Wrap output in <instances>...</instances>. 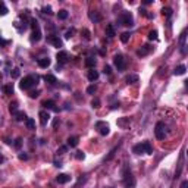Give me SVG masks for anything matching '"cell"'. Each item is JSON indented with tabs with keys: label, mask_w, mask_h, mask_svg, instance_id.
<instances>
[{
	"label": "cell",
	"mask_w": 188,
	"mask_h": 188,
	"mask_svg": "<svg viewBox=\"0 0 188 188\" xmlns=\"http://www.w3.org/2000/svg\"><path fill=\"white\" fill-rule=\"evenodd\" d=\"M132 151H134L135 155H143V153L151 155V153H153V147L150 144V141H143L140 144H135L134 147H132Z\"/></svg>",
	"instance_id": "cell-1"
},
{
	"label": "cell",
	"mask_w": 188,
	"mask_h": 188,
	"mask_svg": "<svg viewBox=\"0 0 188 188\" xmlns=\"http://www.w3.org/2000/svg\"><path fill=\"white\" fill-rule=\"evenodd\" d=\"M38 79H40L38 75H28V77H25L24 79L19 82L21 90H29L31 87L38 84Z\"/></svg>",
	"instance_id": "cell-2"
},
{
	"label": "cell",
	"mask_w": 188,
	"mask_h": 188,
	"mask_svg": "<svg viewBox=\"0 0 188 188\" xmlns=\"http://www.w3.org/2000/svg\"><path fill=\"white\" fill-rule=\"evenodd\" d=\"M119 24L124 25V27H132V25H134V18H132L131 12L124 10V12L119 15Z\"/></svg>",
	"instance_id": "cell-3"
},
{
	"label": "cell",
	"mask_w": 188,
	"mask_h": 188,
	"mask_svg": "<svg viewBox=\"0 0 188 188\" xmlns=\"http://www.w3.org/2000/svg\"><path fill=\"white\" fill-rule=\"evenodd\" d=\"M124 185H125V188H135V178L132 172L128 169L124 170Z\"/></svg>",
	"instance_id": "cell-4"
},
{
	"label": "cell",
	"mask_w": 188,
	"mask_h": 188,
	"mask_svg": "<svg viewBox=\"0 0 188 188\" xmlns=\"http://www.w3.org/2000/svg\"><path fill=\"white\" fill-rule=\"evenodd\" d=\"M155 134H156V138L157 140H165L166 137V125L163 122H157L155 126Z\"/></svg>",
	"instance_id": "cell-5"
},
{
	"label": "cell",
	"mask_w": 188,
	"mask_h": 188,
	"mask_svg": "<svg viewBox=\"0 0 188 188\" xmlns=\"http://www.w3.org/2000/svg\"><path fill=\"white\" fill-rule=\"evenodd\" d=\"M113 63H115V66L118 68V71H125L126 69L125 58H124L122 54H115V56H113Z\"/></svg>",
	"instance_id": "cell-6"
},
{
	"label": "cell",
	"mask_w": 188,
	"mask_h": 188,
	"mask_svg": "<svg viewBox=\"0 0 188 188\" xmlns=\"http://www.w3.org/2000/svg\"><path fill=\"white\" fill-rule=\"evenodd\" d=\"M96 128L99 130L100 135H107L109 132H110V128H109V125H107L106 122H103V121L96 122Z\"/></svg>",
	"instance_id": "cell-7"
},
{
	"label": "cell",
	"mask_w": 188,
	"mask_h": 188,
	"mask_svg": "<svg viewBox=\"0 0 188 188\" xmlns=\"http://www.w3.org/2000/svg\"><path fill=\"white\" fill-rule=\"evenodd\" d=\"M47 41L48 43H52L54 46V47H63V41L60 38H59L58 35H48L47 37Z\"/></svg>",
	"instance_id": "cell-8"
},
{
	"label": "cell",
	"mask_w": 188,
	"mask_h": 188,
	"mask_svg": "<svg viewBox=\"0 0 188 188\" xmlns=\"http://www.w3.org/2000/svg\"><path fill=\"white\" fill-rule=\"evenodd\" d=\"M56 59H58V63H66L68 60H69V54H68V52H65V50H60V52H58V54H56Z\"/></svg>",
	"instance_id": "cell-9"
},
{
	"label": "cell",
	"mask_w": 188,
	"mask_h": 188,
	"mask_svg": "<svg viewBox=\"0 0 188 188\" xmlns=\"http://www.w3.org/2000/svg\"><path fill=\"white\" fill-rule=\"evenodd\" d=\"M40 116V122H41V125H47L48 121H50V113L47 110H41L38 113Z\"/></svg>",
	"instance_id": "cell-10"
},
{
	"label": "cell",
	"mask_w": 188,
	"mask_h": 188,
	"mask_svg": "<svg viewBox=\"0 0 188 188\" xmlns=\"http://www.w3.org/2000/svg\"><path fill=\"white\" fill-rule=\"evenodd\" d=\"M151 52V47H150L149 44H144L143 47L140 48V50H137V56H140V58H143V56H147V54Z\"/></svg>",
	"instance_id": "cell-11"
},
{
	"label": "cell",
	"mask_w": 188,
	"mask_h": 188,
	"mask_svg": "<svg viewBox=\"0 0 188 188\" xmlns=\"http://www.w3.org/2000/svg\"><path fill=\"white\" fill-rule=\"evenodd\" d=\"M40 40H41V31L40 28H34L33 34H31V43H37Z\"/></svg>",
	"instance_id": "cell-12"
},
{
	"label": "cell",
	"mask_w": 188,
	"mask_h": 188,
	"mask_svg": "<svg viewBox=\"0 0 188 188\" xmlns=\"http://www.w3.org/2000/svg\"><path fill=\"white\" fill-rule=\"evenodd\" d=\"M88 18H90V21H93L94 24H97V22H100V21H101L100 13H99V12H94V10L88 12Z\"/></svg>",
	"instance_id": "cell-13"
},
{
	"label": "cell",
	"mask_w": 188,
	"mask_h": 188,
	"mask_svg": "<svg viewBox=\"0 0 188 188\" xmlns=\"http://www.w3.org/2000/svg\"><path fill=\"white\" fill-rule=\"evenodd\" d=\"M56 181H58L59 184H68L71 181V176L66 174H59L58 176H56Z\"/></svg>",
	"instance_id": "cell-14"
},
{
	"label": "cell",
	"mask_w": 188,
	"mask_h": 188,
	"mask_svg": "<svg viewBox=\"0 0 188 188\" xmlns=\"http://www.w3.org/2000/svg\"><path fill=\"white\" fill-rule=\"evenodd\" d=\"M99 71H96V69H91V71H88L87 74V78H88V81H96V79H99Z\"/></svg>",
	"instance_id": "cell-15"
},
{
	"label": "cell",
	"mask_w": 188,
	"mask_h": 188,
	"mask_svg": "<svg viewBox=\"0 0 188 188\" xmlns=\"http://www.w3.org/2000/svg\"><path fill=\"white\" fill-rule=\"evenodd\" d=\"M106 35L109 37V38H113V37L116 35V33H115V27H113L112 24H109V25L106 27Z\"/></svg>",
	"instance_id": "cell-16"
},
{
	"label": "cell",
	"mask_w": 188,
	"mask_h": 188,
	"mask_svg": "<svg viewBox=\"0 0 188 188\" xmlns=\"http://www.w3.org/2000/svg\"><path fill=\"white\" fill-rule=\"evenodd\" d=\"M50 63H52V60L48 58H41L38 59V66L40 68H48L50 66Z\"/></svg>",
	"instance_id": "cell-17"
},
{
	"label": "cell",
	"mask_w": 188,
	"mask_h": 188,
	"mask_svg": "<svg viewBox=\"0 0 188 188\" xmlns=\"http://www.w3.org/2000/svg\"><path fill=\"white\" fill-rule=\"evenodd\" d=\"M78 141H79V138H78L77 135H74V137H69V138H68V145H69V147H77V145H78Z\"/></svg>",
	"instance_id": "cell-18"
},
{
	"label": "cell",
	"mask_w": 188,
	"mask_h": 188,
	"mask_svg": "<svg viewBox=\"0 0 188 188\" xmlns=\"http://www.w3.org/2000/svg\"><path fill=\"white\" fill-rule=\"evenodd\" d=\"M187 33H188V28H185L182 33H181V37H179V47L181 48L185 46V37H187Z\"/></svg>",
	"instance_id": "cell-19"
},
{
	"label": "cell",
	"mask_w": 188,
	"mask_h": 188,
	"mask_svg": "<svg viewBox=\"0 0 188 188\" xmlns=\"http://www.w3.org/2000/svg\"><path fill=\"white\" fill-rule=\"evenodd\" d=\"M185 71H187V66H184V65H179V66L175 68L174 75H184V74H185Z\"/></svg>",
	"instance_id": "cell-20"
},
{
	"label": "cell",
	"mask_w": 188,
	"mask_h": 188,
	"mask_svg": "<svg viewBox=\"0 0 188 188\" xmlns=\"http://www.w3.org/2000/svg\"><path fill=\"white\" fill-rule=\"evenodd\" d=\"M125 81L128 84H135V82H138V75H135V74H131L128 77L125 78Z\"/></svg>",
	"instance_id": "cell-21"
},
{
	"label": "cell",
	"mask_w": 188,
	"mask_h": 188,
	"mask_svg": "<svg viewBox=\"0 0 188 188\" xmlns=\"http://www.w3.org/2000/svg\"><path fill=\"white\" fill-rule=\"evenodd\" d=\"M15 119H16V121L19 122V121H27V119H28V118H27V115H25L24 112H16V113H15Z\"/></svg>",
	"instance_id": "cell-22"
},
{
	"label": "cell",
	"mask_w": 188,
	"mask_h": 188,
	"mask_svg": "<svg viewBox=\"0 0 188 188\" xmlns=\"http://www.w3.org/2000/svg\"><path fill=\"white\" fill-rule=\"evenodd\" d=\"M43 106L46 107V109H53V110H58L56 109V104H54V101L53 100H46V101H43Z\"/></svg>",
	"instance_id": "cell-23"
},
{
	"label": "cell",
	"mask_w": 188,
	"mask_h": 188,
	"mask_svg": "<svg viewBox=\"0 0 188 188\" xmlns=\"http://www.w3.org/2000/svg\"><path fill=\"white\" fill-rule=\"evenodd\" d=\"M3 93L5 94H13V85L12 84H6V85H3Z\"/></svg>",
	"instance_id": "cell-24"
},
{
	"label": "cell",
	"mask_w": 188,
	"mask_h": 188,
	"mask_svg": "<svg viewBox=\"0 0 188 188\" xmlns=\"http://www.w3.org/2000/svg\"><path fill=\"white\" fill-rule=\"evenodd\" d=\"M44 81L48 82V84H52V85H54V84L58 82V79H56L54 75H46V77H44Z\"/></svg>",
	"instance_id": "cell-25"
},
{
	"label": "cell",
	"mask_w": 188,
	"mask_h": 188,
	"mask_svg": "<svg viewBox=\"0 0 188 188\" xmlns=\"http://www.w3.org/2000/svg\"><path fill=\"white\" fill-rule=\"evenodd\" d=\"M96 63H97V60L94 58H87L85 59V66H88V68H94L96 66Z\"/></svg>",
	"instance_id": "cell-26"
},
{
	"label": "cell",
	"mask_w": 188,
	"mask_h": 188,
	"mask_svg": "<svg viewBox=\"0 0 188 188\" xmlns=\"http://www.w3.org/2000/svg\"><path fill=\"white\" fill-rule=\"evenodd\" d=\"M25 125H27V128H28V130H35V121H34V119H31V118H28V119L25 121Z\"/></svg>",
	"instance_id": "cell-27"
},
{
	"label": "cell",
	"mask_w": 188,
	"mask_h": 188,
	"mask_svg": "<svg viewBox=\"0 0 188 188\" xmlns=\"http://www.w3.org/2000/svg\"><path fill=\"white\" fill-rule=\"evenodd\" d=\"M130 122H131L130 118H122V119H119V121H118V125H119V126H124V128H125L126 125H130Z\"/></svg>",
	"instance_id": "cell-28"
},
{
	"label": "cell",
	"mask_w": 188,
	"mask_h": 188,
	"mask_svg": "<svg viewBox=\"0 0 188 188\" xmlns=\"http://www.w3.org/2000/svg\"><path fill=\"white\" fill-rule=\"evenodd\" d=\"M68 15H69V13H68V10L62 9V10H59V12H58V18H59V19H66Z\"/></svg>",
	"instance_id": "cell-29"
},
{
	"label": "cell",
	"mask_w": 188,
	"mask_h": 188,
	"mask_svg": "<svg viewBox=\"0 0 188 188\" xmlns=\"http://www.w3.org/2000/svg\"><path fill=\"white\" fill-rule=\"evenodd\" d=\"M162 15L166 16V18H170V16H172V9H170V8H163V9H162Z\"/></svg>",
	"instance_id": "cell-30"
},
{
	"label": "cell",
	"mask_w": 188,
	"mask_h": 188,
	"mask_svg": "<svg viewBox=\"0 0 188 188\" xmlns=\"http://www.w3.org/2000/svg\"><path fill=\"white\" fill-rule=\"evenodd\" d=\"M130 37H131V33H122L121 34V41L122 43H128V40H130Z\"/></svg>",
	"instance_id": "cell-31"
},
{
	"label": "cell",
	"mask_w": 188,
	"mask_h": 188,
	"mask_svg": "<svg viewBox=\"0 0 188 188\" xmlns=\"http://www.w3.org/2000/svg\"><path fill=\"white\" fill-rule=\"evenodd\" d=\"M9 110H10V113H13V115L18 112V103H16V101H13V103L9 104Z\"/></svg>",
	"instance_id": "cell-32"
},
{
	"label": "cell",
	"mask_w": 188,
	"mask_h": 188,
	"mask_svg": "<svg viewBox=\"0 0 188 188\" xmlns=\"http://www.w3.org/2000/svg\"><path fill=\"white\" fill-rule=\"evenodd\" d=\"M100 104H101V101H100V99H93L91 100V107H94V109H99L100 107Z\"/></svg>",
	"instance_id": "cell-33"
},
{
	"label": "cell",
	"mask_w": 188,
	"mask_h": 188,
	"mask_svg": "<svg viewBox=\"0 0 188 188\" xmlns=\"http://www.w3.org/2000/svg\"><path fill=\"white\" fill-rule=\"evenodd\" d=\"M21 75V71L18 69V68H15V69H12V72H10V77L13 78V79H16V78H19Z\"/></svg>",
	"instance_id": "cell-34"
},
{
	"label": "cell",
	"mask_w": 188,
	"mask_h": 188,
	"mask_svg": "<svg viewBox=\"0 0 188 188\" xmlns=\"http://www.w3.org/2000/svg\"><path fill=\"white\" fill-rule=\"evenodd\" d=\"M74 34H75V28H71V29H68L66 33H65V38L69 40L71 37H74Z\"/></svg>",
	"instance_id": "cell-35"
},
{
	"label": "cell",
	"mask_w": 188,
	"mask_h": 188,
	"mask_svg": "<svg viewBox=\"0 0 188 188\" xmlns=\"http://www.w3.org/2000/svg\"><path fill=\"white\" fill-rule=\"evenodd\" d=\"M157 38V31L153 29V31H150L149 33V40H156Z\"/></svg>",
	"instance_id": "cell-36"
},
{
	"label": "cell",
	"mask_w": 188,
	"mask_h": 188,
	"mask_svg": "<svg viewBox=\"0 0 188 188\" xmlns=\"http://www.w3.org/2000/svg\"><path fill=\"white\" fill-rule=\"evenodd\" d=\"M41 10H43V13H47V15H52V13H53V12H52V8H50V6H44V8H43Z\"/></svg>",
	"instance_id": "cell-37"
},
{
	"label": "cell",
	"mask_w": 188,
	"mask_h": 188,
	"mask_svg": "<svg viewBox=\"0 0 188 188\" xmlns=\"http://www.w3.org/2000/svg\"><path fill=\"white\" fill-rule=\"evenodd\" d=\"M84 157H85V155H84L82 151H77V155H75V159H77V160H82Z\"/></svg>",
	"instance_id": "cell-38"
},
{
	"label": "cell",
	"mask_w": 188,
	"mask_h": 188,
	"mask_svg": "<svg viewBox=\"0 0 188 188\" xmlns=\"http://www.w3.org/2000/svg\"><path fill=\"white\" fill-rule=\"evenodd\" d=\"M15 149H19L21 145H22V138H16V141H15Z\"/></svg>",
	"instance_id": "cell-39"
},
{
	"label": "cell",
	"mask_w": 188,
	"mask_h": 188,
	"mask_svg": "<svg viewBox=\"0 0 188 188\" xmlns=\"http://www.w3.org/2000/svg\"><path fill=\"white\" fill-rule=\"evenodd\" d=\"M38 96H40L38 90H37V91H31V93H29V97H31V99H37Z\"/></svg>",
	"instance_id": "cell-40"
},
{
	"label": "cell",
	"mask_w": 188,
	"mask_h": 188,
	"mask_svg": "<svg viewBox=\"0 0 188 188\" xmlns=\"http://www.w3.org/2000/svg\"><path fill=\"white\" fill-rule=\"evenodd\" d=\"M2 15H6L8 13V8H6V5H5V2H2V12H0Z\"/></svg>",
	"instance_id": "cell-41"
},
{
	"label": "cell",
	"mask_w": 188,
	"mask_h": 188,
	"mask_svg": "<svg viewBox=\"0 0 188 188\" xmlns=\"http://www.w3.org/2000/svg\"><path fill=\"white\" fill-rule=\"evenodd\" d=\"M87 93H88V94H93V93H96V85H90V87L87 88Z\"/></svg>",
	"instance_id": "cell-42"
},
{
	"label": "cell",
	"mask_w": 188,
	"mask_h": 188,
	"mask_svg": "<svg viewBox=\"0 0 188 188\" xmlns=\"http://www.w3.org/2000/svg\"><path fill=\"white\" fill-rule=\"evenodd\" d=\"M103 72H104V74H107V75H110V74H112V69H110V66H109V65H106V66H104V69H103Z\"/></svg>",
	"instance_id": "cell-43"
},
{
	"label": "cell",
	"mask_w": 188,
	"mask_h": 188,
	"mask_svg": "<svg viewBox=\"0 0 188 188\" xmlns=\"http://www.w3.org/2000/svg\"><path fill=\"white\" fill-rule=\"evenodd\" d=\"M66 145H62V147H60V149L58 150V155H63V153H65V151H66Z\"/></svg>",
	"instance_id": "cell-44"
},
{
	"label": "cell",
	"mask_w": 188,
	"mask_h": 188,
	"mask_svg": "<svg viewBox=\"0 0 188 188\" xmlns=\"http://www.w3.org/2000/svg\"><path fill=\"white\" fill-rule=\"evenodd\" d=\"M116 150H118V149H116V147H115V149H113V150H112V151H110V155H109V156H107V157H106V160H110L112 157L115 156V151H116Z\"/></svg>",
	"instance_id": "cell-45"
},
{
	"label": "cell",
	"mask_w": 188,
	"mask_h": 188,
	"mask_svg": "<svg viewBox=\"0 0 188 188\" xmlns=\"http://www.w3.org/2000/svg\"><path fill=\"white\" fill-rule=\"evenodd\" d=\"M82 33H84V37H85V38L90 40V31H88V29H84Z\"/></svg>",
	"instance_id": "cell-46"
},
{
	"label": "cell",
	"mask_w": 188,
	"mask_h": 188,
	"mask_svg": "<svg viewBox=\"0 0 188 188\" xmlns=\"http://www.w3.org/2000/svg\"><path fill=\"white\" fill-rule=\"evenodd\" d=\"M179 188H188V181H182L181 185H179Z\"/></svg>",
	"instance_id": "cell-47"
},
{
	"label": "cell",
	"mask_w": 188,
	"mask_h": 188,
	"mask_svg": "<svg viewBox=\"0 0 188 188\" xmlns=\"http://www.w3.org/2000/svg\"><path fill=\"white\" fill-rule=\"evenodd\" d=\"M19 159H21V160H27V159H28V156L25 155V153H21V155H19Z\"/></svg>",
	"instance_id": "cell-48"
},
{
	"label": "cell",
	"mask_w": 188,
	"mask_h": 188,
	"mask_svg": "<svg viewBox=\"0 0 188 188\" xmlns=\"http://www.w3.org/2000/svg\"><path fill=\"white\" fill-rule=\"evenodd\" d=\"M58 124H59V119H54V121H53V126H54V128L58 126Z\"/></svg>",
	"instance_id": "cell-49"
},
{
	"label": "cell",
	"mask_w": 188,
	"mask_h": 188,
	"mask_svg": "<svg viewBox=\"0 0 188 188\" xmlns=\"http://www.w3.org/2000/svg\"><path fill=\"white\" fill-rule=\"evenodd\" d=\"M184 82H185V88L188 90V79H187V81H184Z\"/></svg>",
	"instance_id": "cell-50"
},
{
	"label": "cell",
	"mask_w": 188,
	"mask_h": 188,
	"mask_svg": "<svg viewBox=\"0 0 188 188\" xmlns=\"http://www.w3.org/2000/svg\"><path fill=\"white\" fill-rule=\"evenodd\" d=\"M187 155H188V150H187Z\"/></svg>",
	"instance_id": "cell-51"
}]
</instances>
